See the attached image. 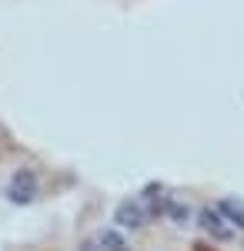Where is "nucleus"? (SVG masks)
<instances>
[{
  "mask_svg": "<svg viewBox=\"0 0 244 251\" xmlns=\"http://www.w3.org/2000/svg\"><path fill=\"white\" fill-rule=\"evenodd\" d=\"M40 191V181L37 174L30 171V168H20V171H14V177H10V184H7V198H10V204H34V198H37Z\"/></svg>",
  "mask_w": 244,
  "mask_h": 251,
  "instance_id": "1",
  "label": "nucleus"
},
{
  "mask_svg": "<svg viewBox=\"0 0 244 251\" xmlns=\"http://www.w3.org/2000/svg\"><path fill=\"white\" fill-rule=\"evenodd\" d=\"M218 214L224 218L231 228L244 231V204H241V201H234V198H221V201H218Z\"/></svg>",
  "mask_w": 244,
  "mask_h": 251,
  "instance_id": "4",
  "label": "nucleus"
},
{
  "mask_svg": "<svg viewBox=\"0 0 244 251\" xmlns=\"http://www.w3.org/2000/svg\"><path fill=\"white\" fill-rule=\"evenodd\" d=\"M114 221H117L121 228H127V231H141V228L147 225V208H144L141 201H124V204H117Z\"/></svg>",
  "mask_w": 244,
  "mask_h": 251,
  "instance_id": "2",
  "label": "nucleus"
},
{
  "mask_svg": "<svg viewBox=\"0 0 244 251\" xmlns=\"http://www.w3.org/2000/svg\"><path fill=\"white\" fill-rule=\"evenodd\" d=\"M97 245H100V251H131L127 238L117 231V228H100V234H97Z\"/></svg>",
  "mask_w": 244,
  "mask_h": 251,
  "instance_id": "5",
  "label": "nucleus"
},
{
  "mask_svg": "<svg viewBox=\"0 0 244 251\" xmlns=\"http://www.w3.org/2000/svg\"><path fill=\"white\" fill-rule=\"evenodd\" d=\"M164 218H171L174 225H188L191 208L184 204V201H177V198H168V204H164Z\"/></svg>",
  "mask_w": 244,
  "mask_h": 251,
  "instance_id": "6",
  "label": "nucleus"
},
{
  "mask_svg": "<svg viewBox=\"0 0 244 251\" xmlns=\"http://www.w3.org/2000/svg\"><path fill=\"white\" fill-rule=\"evenodd\" d=\"M80 251H100L97 238H87V241H80Z\"/></svg>",
  "mask_w": 244,
  "mask_h": 251,
  "instance_id": "7",
  "label": "nucleus"
},
{
  "mask_svg": "<svg viewBox=\"0 0 244 251\" xmlns=\"http://www.w3.org/2000/svg\"><path fill=\"white\" fill-rule=\"evenodd\" d=\"M197 225H201V231H204L207 238H214V241H231V238H234V228H231L218 211H211V208H204V211L197 214Z\"/></svg>",
  "mask_w": 244,
  "mask_h": 251,
  "instance_id": "3",
  "label": "nucleus"
}]
</instances>
